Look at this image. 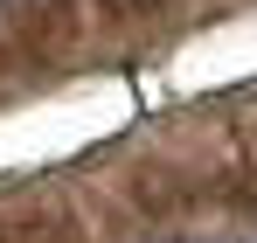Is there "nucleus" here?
Instances as JSON below:
<instances>
[{
	"instance_id": "obj_1",
	"label": "nucleus",
	"mask_w": 257,
	"mask_h": 243,
	"mask_svg": "<svg viewBox=\"0 0 257 243\" xmlns=\"http://www.w3.org/2000/svg\"><path fill=\"white\" fill-rule=\"evenodd\" d=\"M236 243H257V236H236Z\"/></svg>"
}]
</instances>
